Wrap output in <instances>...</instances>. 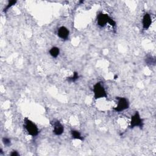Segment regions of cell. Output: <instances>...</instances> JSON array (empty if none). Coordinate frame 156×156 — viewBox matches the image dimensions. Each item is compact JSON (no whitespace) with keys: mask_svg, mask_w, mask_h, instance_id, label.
<instances>
[{"mask_svg":"<svg viewBox=\"0 0 156 156\" xmlns=\"http://www.w3.org/2000/svg\"><path fill=\"white\" fill-rule=\"evenodd\" d=\"M117 105L113 108V110L117 112H120L128 109L129 107V103L128 100L123 97H117Z\"/></svg>","mask_w":156,"mask_h":156,"instance_id":"3957f363","label":"cell"},{"mask_svg":"<svg viewBox=\"0 0 156 156\" xmlns=\"http://www.w3.org/2000/svg\"><path fill=\"white\" fill-rule=\"evenodd\" d=\"M94 97L96 99L102 98H107V95L104 86L101 82L96 83L93 86Z\"/></svg>","mask_w":156,"mask_h":156,"instance_id":"7a4b0ae2","label":"cell"},{"mask_svg":"<svg viewBox=\"0 0 156 156\" xmlns=\"http://www.w3.org/2000/svg\"><path fill=\"white\" fill-rule=\"evenodd\" d=\"M110 17L107 14L100 13L97 17L98 25L101 27H104L108 23Z\"/></svg>","mask_w":156,"mask_h":156,"instance_id":"8992f818","label":"cell"},{"mask_svg":"<svg viewBox=\"0 0 156 156\" xmlns=\"http://www.w3.org/2000/svg\"><path fill=\"white\" fill-rule=\"evenodd\" d=\"M17 1H9L8 5L6 6V8L4 9V12H6L11 8V7H12L13 6H14L16 3H17Z\"/></svg>","mask_w":156,"mask_h":156,"instance_id":"7c38bea8","label":"cell"},{"mask_svg":"<svg viewBox=\"0 0 156 156\" xmlns=\"http://www.w3.org/2000/svg\"><path fill=\"white\" fill-rule=\"evenodd\" d=\"M53 127V133L56 135H61L64 133V126L59 121H53L51 122Z\"/></svg>","mask_w":156,"mask_h":156,"instance_id":"5b68a950","label":"cell"},{"mask_svg":"<svg viewBox=\"0 0 156 156\" xmlns=\"http://www.w3.org/2000/svg\"><path fill=\"white\" fill-rule=\"evenodd\" d=\"M3 142L4 143V145L6 146H9V145H10V140L8 138H3Z\"/></svg>","mask_w":156,"mask_h":156,"instance_id":"4fadbf2b","label":"cell"},{"mask_svg":"<svg viewBox=\"0 0 156 156\" xmlns=\"http://www.w3.org/2000/svg\"><path fill=\"white\" fill-rule=\"evenodd\" d=\"M142 23H143V28L144 29L146 30L149 29V28L151 26L152 23V19L151 15L148 13L144 15Z\"/></svg>","mask_w":156,"mask_h":156,"instance_id":"ba28073f","label":"cell"},{"mask_svg":"<svg viewBox=\"0 0 156 156\" xmlns=\"http://www.w3.org/2000/svg\"><path fill=\"white\" fill-rule=\"evenodd\" d=\"M79 74H78L77 72H75L73 76L67 78V81L69 82H75L76 81H77L78 79H79Z\"/></svg>","mask_w":156,"mask_h":156,"instance_id":"8fae6325","label":"cell"},{"mask_svg":"<svg viewBox=\"0 0 156 156\" xmlns=\"http://www.w3.org/2000/svg\"><path fill=\"white\" fill-rule=\"evenodd\" d=\"M117 77H118V76L117 75L115 76V77H114V78H115V79H117Z\"/></svg>","mask_w":156,"mask_h":156,"instance_id":"2e32d148","label":"cell"},{"mask_svg":"<svg viewBox=\"0 0 156 156\" xmlns=\"http://www.w3.org/2000/svg\"><path fill=\"white\" fill-rule=\"evenodd\" d=\"M146 63L148 64H155V59H153L152 57H148L146 59Z\"/></svg>","mask_w":156,"mask_h":156,"instance_id":"5bb4252c","label":"cell"},{"mask_svg":"<svg viewBox=\"0 0 156 156\" xmlns=\"http://www.w3.org/2000/svg\"><path fill=\"white\" fill-rule=\"evenodd\" d=\"M143 126V121L142 119L140 113L139 112H135L134 115L132 116L130 119V123L129 127L130 128H134L135 127H140L142 128Z\"/></svg>","mask_w":156,"mask_h":156,"instance_id":"277c9868","label":"cell"},{"mask_svg":"<svg viewBox=\"0 0 156 156\" xmlns=\"http://www.w3.org/2000/svg\"><path fill=\"white\" fill-rule=\"evenodd\" d=\"M71 134L72 137H73V139H74L79 140H84L83 137H82L81 133L78 130H72L71 131Z\"/></svg>","mask_w":156,"mask_h":156,"instance_id":"9c48e42d","label":"cell"},{"mask_svg":"<svg viewBox=\"0 0 156 156\" xmlns=\"http://www.w3.org/2000/svg\"><path fill=\"white\" fill-rule=\"evenodd\" d=\"M69 30L65 26L60 27L57 30V35L62 39H67L69 36Z\"/></svg>","mask_w":156,"mask_h":156,"instance_id":"52a82bcc","label":"cell"},{"mask_svg":"<svg viewBox=\"0 0 156 156\" xmlns=\"http://www.w3.org/2000/svg\"><path fill=\"white\" fill-rule=\"evenodd\" d=\"M59 53H60V50L59 48L56 46H54L51 48V50H50V54L52 57L55 58L57 57L59 55Z\"/></svg>","mask_w":156,"mask_h":156,"instance_id":"30bf717a","label":"cell"},{"mask_svg":"<svg viewBox=\"0 0 156 156\" xmlns=\"http://www.w3.org/2000/svg\"><path fill=\"white\" fill-rule=\"evenodd\" d=\"M24 126L28 134L31 136H37L39 134V129L35 123L30 120L28 118L24 119Z\"/></svg>","mask_w":156,"mask_h":156,"instance_id":"6da1fadb","label":"cell"},{"mask_svg":"<svg viewBox=\"0 0 156 156\" xmlns=\"http://www.w3.org/2000/svg\"><path fill=\"white\" fill-rule=\"evenodd\" d=\"M10 155L11 156H19V154L18 153L17 151H14L12 152V153L10 154Z\"/></svg>","mask_w":156,"mask_h":156,"instance_id":"9a60e30c","label":"cell"}]
</instances>
